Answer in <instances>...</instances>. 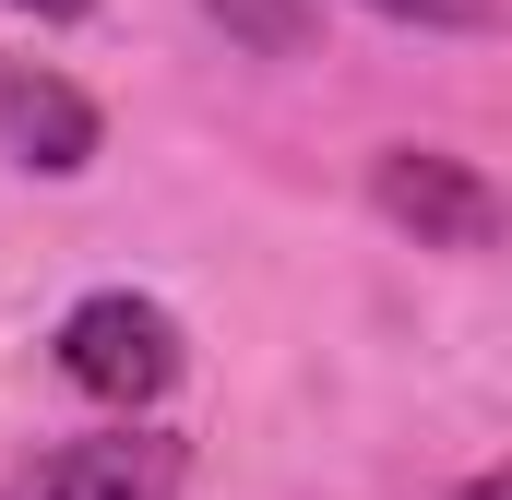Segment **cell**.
Instances as JSON below:
<instances>
[{
    "instance_id": "1",
    "label": "cell",
    "mask_w": 512,
    "mask_h": 500,
    "mask_svg": "<svg viewBox=\"0 0 512 500\" xmlns=\"http://www.w3.org/2000/svg\"><path fill=\"white\" fill-rule=\"evenodd\" d=\"M60 381L96 393V405H120V417H143V405L179 381V322H167L155 298H131V286H96V298L60 322Z\"/></svg>"
},
{
    "instance_id": "2",
    "label": "cell",
    "mask_w": 512,
    "mask_h": 500,
    "mask_svg": "<svg viewBox=\"0 0 512 500\" xmlns=\"http://www.w3.org/2000/svg\"><path fill=\"white\" fill-rule=\"evenodd\" d=\"M370 203H382L417 250H489L501 239V191H489L465 155H441V143H382V155H370Z\"/></svg>"
},
{
    "instance_id": "3",
    "label": "cell",
    "mask_w": 512,
    "mask_h": 500,
    "mask_svg": "<svg viewBox=\"0 0 512 500\" xmlns=\"http://www.w3.org/2000/svg\"><path fill=\"white\" fill-rule=\"evenodd\" d=\"M179 477H191V453L167 429H96V441L24 453L0 477V500H179Z\"/></svg>"
},
{
    "instance_id": "4",
    "label": "cell",
    "mask_w": 512,
    "mask_h": 500,
    "mask_svg": "<svg viewBox=\"0 0 512 500\" xmlns=\"http://www.w3.org/2000/svg\"><path fill=\"white\" fill-rule=\"evenodd\" d=\"M0 143H12L36 179H84V167H96V143H108V120H96V96H84V84L36 72V60H0Z\"/></svg>"
},
{
    "instance_id": "5",
    "label": "cell",
    "mask_w": 512,
    "mask_h": 500,
    "mask_svg": "<svg viewBox=\"0 0 512 500\" xmlns=\"http://www.w3.org/2000/svg\"><path fill=\"white\" fill-rule=\"evenodd\" d=\"M203 12H215L251 60H298V48H310V0H203Z\"/></svg>"
},
{
    "instance_id": "6",
    "label": "cell",
    "mask_w": 512,
    "mask_h": 500,
    "mask_svg": "<svg viewBox=\"0 0 512 500\" xmlns=\"http://www.w3.org/2000/svg\"><path fill=\"white\" fill-rule=\"evenodd\" d=\"M370 12H393V24H429V36H489V24H501V0H370Z\"/></svg>"
},
{
    "instance_id": "7",
    "label": "cell",
    "mask_w": 512,
    "mask_h": 500,
    "mask_svg": "<svg viewBox=\"0 0 512 500\" xmlns=\"http://www.w3.org/2000/svg\"><path fill=\"white\" fill-rule=\"evenodd\" d=\"M12 12H36V24H72V12H96V0H12Z\"/></svg>"
},
{
    "instance_id": "8",
    "label": "cell",
    "mask_w": 512,
    "mask_h": 500,
    "mask_svg": "<svg viewBox=\"0 0 512 500\" xmlns=\"http://www.w3.org/2000/svg\"><path fill=\"white\" fill-rule=\"evenodd\" d=\"M465 500H501V477H477V489H465Z\"/></svg>"
}]
</instances>
